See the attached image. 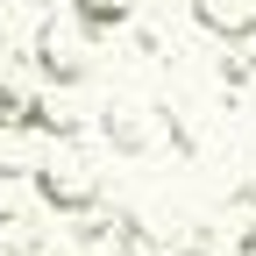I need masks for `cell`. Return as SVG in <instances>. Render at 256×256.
I'll use <instances>...</instances> for the list:
<instances>
[{"instance_id": "cell-1", "label": "cell", "mask_w": 256, "mask_h": 256, "mask_svg": "<svg viewBox=\"0 0 256 256\" xmlns=\"http://www.w3.org/2000/svg\"><path fill=\"white\" fill-rule=\"evenodd\" d=\"M36 192H43V206L50 214H72V220H86L92 206H100V164H92V150L78 142V136H43V156H36Z\"/></svg>"}, {"instance_id": "cell-2", "label": "cell", "mask_w": 256, "mask_h": 256, "mask_svg": "<svg viewBox=\"0 0 256 256\" xmlns=\"http://www.w3.org/2000/svg\"><path fill=\"white\" fill-rule=\"evenodd\" d=\"M28 57H36V72L57 86V92H72V86H86L92 78V28L78 22V14H50L43 28H36V43H28Z\"/></svg>"}, {"instance_id": "cell-3", "label": "cell", "mask_w": 256, "mask_h": 256, "mask_svg": "<svg viewBox=\"0 0 256 256\" xmlns=\"http://www.w3.org/2000/svg\"><path fill=\"white\" fill-rule=\"evenodd\" d=\"M100 136H107L114 150H128V156H142V150H156V142L171 136V114L156 121L142 100H114V107L100 114Z\"/></svg>"}, {"instance_id": "cell-4", "label": "cell", "mask_w": 256, "mask_h": 256, "mask_svg": "<svg viewBox=\"0 0 256 256\" xmlns=\"http://www.w3.org/2000/svg\"><path fill=\"white\" fill-rule=\"evenodd\" d=\"M28 107H36V57L22 43H0V121L28 128Z\"/></svg>"}, {"instance_id": "cell-5", "label": "cell", "mask_w": 256, "mask_h": 256, "mask_svg": "<svg viewBox=\"0 0 256 256\" xmlns=\"http://www.w3.org/2000/svg\"><path fill=\"white\" fill-rule=\"evenodd\" d=\"M192 22L220 43H249L256 36V0H192Z\"/></svg>"}, {"instance_id": "cell-6", "label": "cell", "mask_w": 256, "mask_h": 256, "mask_svg": "<svg viewBox=\"0 0 256 256\" xmlns=\"http://www.w3.org/2000/svg\"><path fill=\"white\" fill-rule=\"evenodd\" d=\"M36 156H43V136H36V128L0 121V178H28V171H36Z\"/></svg>"}, {"instance_id": "cell-7", "label": "cell", "mask_w": 256, "mask_h": 256, "mask_svg": "<svg viewBox=\"0 0 256 256\" xmlns=\"http://www.w3.org/2000/svg\"><path fill=\"white\" fill-rule=\"evenodd\" d=\"M50 14H57L50 0H0V43H22V50H28Z\"/></svg>"}, {"instance_id": "cell-8", "label": "cell", "mask_w": 256, "mask_h": 256, "mask_svg": "<svg viewBox=\"0 0 256 256\" xmlns=\"http://www.w3.org/2000/svg\"><path fill=\"white\" fill-rule=\"evenodd\" d=\"M72 14L92 28V36H114V28L136 22V0H72Z\"/></svg>"}, {"instance_id": "cell-9", "label": "cell", "mask_w": 256, "mask_h": 256, "mask_svg": "<svg viewBox=\"0 0 256 256\" xmlns=\"http://www.w3.org/2000/svg\"><path fill=\"white\" fill-rule=\"evenodd\" d=\"M0 256H50L43 249V228L28 214H0Z\"/></svg>"}]
</instances>
